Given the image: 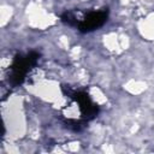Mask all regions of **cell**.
<instances>
[{
  "mask_svg": "<svg viewBox=\"0 0 154 154\" xmlns=\"http://www.w3.org/2000/svg\"><path fill=\"white\" fill-rule=\"evenodd\" d=\"M107 18H108L107 8H103L100 11H90L83 17V19L78 20V24L76 28L81 32H90L102 26L107 22Z\"/></svg>",
  "mask_w": 154,
  "mask_h": 154,
  "instance_id": "3",
  "label": "cell"
},
{
  "mask_svg": "<svg viewBox=\"0 0 154 154\" xmlns=\"http://www.w3.org/2000/svg\"><path fill=\"white\" fill-rule=\"evenodd\" d=\"M40 59V53L31 51L28 54H16L13 61L10 66L8 82L12 87H17L22 84L28 75V72L37 64Z\"/></svg>",
  "mask_w": 154,
  "mask_h": 154,
  "instance_id": "1",
  "label": "cell"
},
{
  "mask_svg": "<svg viewBox=\"0 0 154 154\" xmlns=\"http://www.w3.org/2000/svg\"><path fill=\"white\" fill-rule=\"evenodd\" d=\"M64 87L67 89V91L65 89H63L64 94L67 95L69 97H71L72 100H75L78 103V108L81 111V116H82V119L84 122L91 120L97 116L99 106L95 102L91 101L88 93H85L83 90H71L69 87H66V85H64Z\"/></svg>",
  "mask_w": 154,
  "mask_h": 154,
  "instance_id": "2",
  "label": "cell"
},
{
  "mask_svg": "<svg viewBox=\"0 0 154 154\" xmlns=\"http://www.w3.org/2000/svg\"><path fill=\"white\" fill-rule=\"evenodd\" d=\"M60 19H61L63 23H65V24H67L70 26H77V24H78V20L76 19L75 14L72 12H70V11H65L60 16Z\"/></svg>",
  "mask_w": 154,
  "mask_h": 154,
  "instance_id": "4",
  "label": "cell"
}]
</instances>
